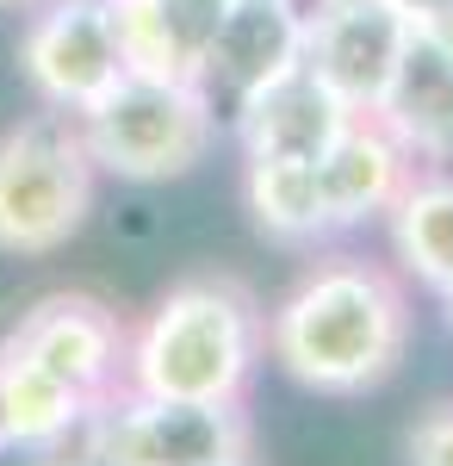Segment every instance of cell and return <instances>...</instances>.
I'll return each instance as SVG.
<instances>
[{
    "label": "cell",
    "instance_id": "21",
    "mask_svg": "<svg viewBox=\"0 0 453 466\" xmlns=\"http://www.w3.org/2000/svg\"><path fill=\"white\" fill-rule=\"evenodd\" d=\"M0 466H32V454H19V448H0Z\"/></svg>",
    "mask_w": 453,
    "mask_h": 466
},
{
    "label": "cell",
    "instance_id": "3",
    "mask_svg": "<svg viewBox=\"0 0 453 466\" xmlns=\"http://www.w3.org/2000/svg\"><path fill=\"white\" fill-rule=\"evenodd\" d=\"M81 118V137L100 175H118L131 187L193 175L211 156L217 106L199 81H162V75H118Z\"/></svg>",
    "mask_w": 453,
    "mask_h": 466
},
{
    "label": "cell",
    "instance_id": "24",
    "mask_svg": "<svg viewBox=\"0 0 453 466\" xmlns=\"http://www.w3.org/2000/svg\"><path fill=\"white\" fill-rule=\"evenodd\" d=\"M217 466H255V454H230V461H217Z\"/></svg>",
    "mask_w": 453,
    "mask_h": 466
},
{
    "label": "cell",
    "instance_id": "17",
    "mask_svg": "<svg viewBox=\"0 0 453 466\" xmlns=\"http://www.w3.org/2000/svg\"><path fill=\"white\" fill-rule=\"evenodd\" d=\"M404 461L410 466H453V398L428 404L410 435H404Z\"/></svg>",
    "mask_w": 453,
    "mask_h": 466
},
{
    "label": "cell",
    "instance_id": "2",
    "mask_svg": "<svg viewBox=\"0 0 453 466\" xmlns=\"http://www.w3.org/2000/svg\"><path fill=\"white\" fill-rule=\"evenodd\" d=\"M267 360V311L237 274H186L125 342V392L243 404Z\"/></svg>",
    "mask_w": 453,
    "mask_h": 466
},
{
    "label": "cell",
    "instance_id": "20",
    "mask_svg": "<svg viewBox=\"0 0 453 466\" xmlns=\"http://www.w3.org/2000/svg\"><path fill=\"white\" fill-rule=\"evenodd\" d=\"M398 6H404V13H410V19H417V25H422V19H428L435 6H448V0H398Z\"/></svg>",
    "mask_w": 453,
    "mask_h": 466
},
{
    "label": "cell",
    "instance_id": "14",
    "mask_svg": "<svg viewBox=\"0 0 453 466\" xmlns=\"http://www.w3.org/2000/svg\"><path fill=\"white\" fill-rule=\"evenodd\" d=\"M391 255L404 280L417 287H448L453 280V168H417L410 187L391 206Z\"/></svg>",
    "mask_w": 453,
    "mask_h": 466
},
{
    "label": "cell",
    "instance_id": "5",
    "mask_svg": "<svg viewBox=\"0 0 453 466\" xmlns=\"http://www.w3.org/2000/svg\"><path fill=\"white\" fill-rule=\"evenodd\" d=\"M81 448L94 466H217L248 454V417L243 404L112 392L87 404Z\"/></svg>",
    "mask_w": 453,
    "mask_h": 466
},
{
    "label": "cell",
    "instance_id": "7",
    "mask_svg": "<svg viewBox=\"0 0 453 466\" xmlns=\"http://www.w3.org/2000/svg\"><path fill=\"white\" fill-rule=\"evenodd\" d=\"M125 342H131V329L94 292H44L32 311H19L0 349L37 360L87 404H100V398L125 392Z\"/></svg>",
    "mask_w": 453,
    "mask_h": 466
},
{
    "label": "cell",
    "instance_id": "12",
    "mask_svg": "<svg viewBox=\"0 0 453 466\" xmlns=\"http://www.w3.org/2000/svg\"><path fill=\"white\" fill-rule=\"evenodd\" d=\"M398 131V144L417 156L422 168H453V56L428 37H410L398 56V75L373 106Z\"/></svg>",
    "mask_w": 453,
    "mask_h": 466
},
{
    "label": "cell",
    "instance_id": "4",
    "mask_svg": "<svg viewBox=\"0 0 453 466\" xmlns=\"http://www.w3.org/2000/svg\"><path fill=\"white\" fill-rule=\"evenodd\" d=\"M100 168L87 156L81 118L44 106L0 137V249L56 255L94 212Z\"/></svg>",
    "mask_w": 453,
    "mask_h": 466
},
{
    "label": "cell",
    "instance_id": "13",
    "mask_svg": "<svg viewBox=\"0 0 453 466\" xmlns=\"http://www.w3.org/2000/svg\"><path fill=\"white\" fill-rule=\"evenodd\" d=\"M243 199H248L255 230L286 243V249H311V243H329L336 237L329 206H323L317 162H305V156H248Z\"/></svg>",
    "mask_w": 453,
    "mask_h": 466
},
{
    "label": "cell",
    "instance_id": "16",
    "mask_svg": "<svg viewBox=\"0 0 453 466\" xmlns=\"http://www.w3.org/2000/svg\"><path fill=\"white\" fill-rule=\"evenodd\" d=\"M156 6H162V25H168V44H175L180 69L199 81L206 50H211V37H217V19H224L230 0H156Z\"/></svg>",
    "mask_w": 453,
    "mask_h": 466
},
{
    "label": "cell",
    "instance_id": "6",
    "mask_svg": "<svg viewBox=\"0 0 453 466\" xmlns=\"http://www.w3.org/2000/svg\"><path fill=\"white\" fill-rule=\"evenodd\" d=\"M305 6V63L354 112H373L410 50L417 19L398 0H298Z\"/></svg>",
    "mask_w": 453,
    "mask_h": 466
},
{
    "label": "cell",
    "instance_id": "19",
    "mask_svg": "<svg viewBox=\"0 0 453 466\" xmlns=\"http://www.w3.org/2000/svg\"><path fill=\"white\" fill-rule=\"evenodd\" d=\"M125 230L131 237H149V206H125Z\"/></svg>",
    "mask_w": 453,
    "mask_h": 466
},
{
    "label": "cell",
    "instance_id": "11",
    "mask_svg": "<svg viewBox=\"0 0 453 466\" xmlns=\"http://www.w3.org/2000/svg\"><path fill=\"white\" fill-rule=\"evenodd\" d=\"M348 118H354L348 100L311 63H298L237 112V137H243V156H305V162H317L342 137Z\"/></svg>",
    "mask_w": 453,
    "mask_h": 466
},
{
    "label": "cell",
    "instance_id": "8",
    "mask_svg": "<svg viewBox=\"0 0 453 466\" xmlns=\"http://www.w3.org/2000/svg\"><path fill=\"white\" fill-rule=\"evenodd\" d=\"M19 69L32 94L56 112H87L125 75L106 0H44L19 37Z\"/></svg>",
    "mask_w": 453,
    "mask_h": 466
},
{
    "label": "cell",
    "instance_id": "23",
    "mask_svg": "<svg viewBox=\"0 0 453 466\" xmlns=\"http://www.w3.org/2000/svg\"><path fill=\"white\" fill-rule=\"evenodd\" d=\"M435 299H441V311H448V323H453V280H448V287H435Z\"/></svg>",
    "mask_w": 453,
    "mask_h": 466
},
{
    "label": "cell",
    "instance_id": "22",
    "mask_svg": "<svg viewBox=\"0 0 453 466\" xmlns=\"http://www.w3.org/2000/svg\"><path fill=\"white\" fill-rule=\"evenodd\" d=\"M32 6H44V0H0V13H32Z\"/></svg>",
    "mask_w": 453,
    "mask_h": 466
},
{
    "label": "cell",
    "instance_id": "1",
    "mask_svg": "<svg viewBox=\"0 0 453 466\" xmlns=\"http://www.w3.org/2000/svg\"><path fill=\"white\" fill-rule=\"evenodd\" d=\"M410 349V287L385 261L329 249L267 311V355L323 398H360L398 373Z\"/></svg>",
    "mask_w": 453,
    "mask_h": 466
},
{
    "label": "cell",
    "instance_id": "10",
    "mask_svg": "<svg viewBox=\"0 0 453 466\" xmlns=\"http://www.w3.org/2000/svg\"><path fill=\"white\" fill-rule=\"evenodd\" d=\"M422 162L398 144V131L379 112H354L342 125V137L317 156V180H323V206L336 230H354L367 218H385L398 206V193L410 187Z\"/></svg>",
    "mask_w": 453,
    "mask_h": 466
},
{
    "label": "cell",
    "instance_id": "18",
    "mask_svg": "<svg viewBox=\"0 0 453 466\" xmlns=\"http://www.w3.org/2000/svg\"><path fill=\"white\" fill-rule=\"evenodd\" d=\"M417 32L428 37V44H441V50H448V56H453V0H448V6H435V13L422 19Z\"/></svg>",
    "mask_w": 453,
    "mask_h": 466
},
{
    "label": "cell",
    "instance_id": "15",
    "mask_svg": "<svg viewBox=\"0 0 453 466\" xmlns=\"http://www.w3.org/2000/svg\"><path fill=\"white\" fill-rule=\"evenodd\" d=\"M87 417V398L63 386L56 373H44L37 360L0 349V448L44 454Z\"/></svg>",
    "mask_w": 453,
    "mask_h": 466
},
{
    "label": "cell",
    "instance_id": "9",
    "mask_svg": "<svg viewBox=\"0 0 453 466\" xmlns=\"http://www.w3.org/2000/svg\"><path fill=\"white\" fill-rule=\"evenodd\" d=\"M298 63H305V6L298 0H230L206 50L199 87L237 125V112Z\"/></svg>",
    "mask_w": 453,
    "mask_h": 466
}]
</instances>
